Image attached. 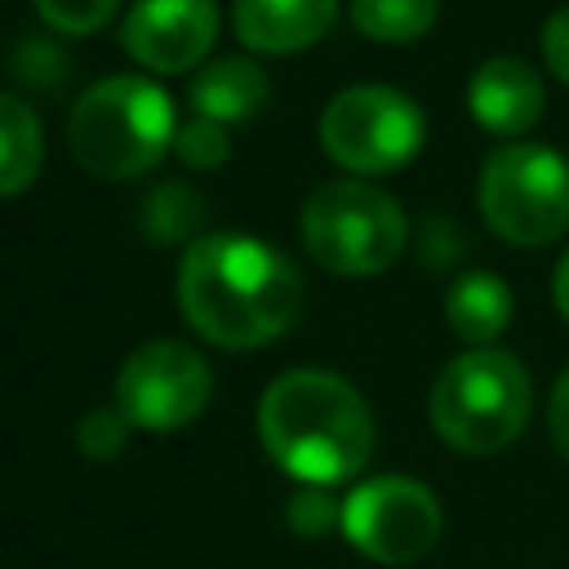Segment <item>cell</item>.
I'll use <instances>...</instances> for the list:
<instances>
[{
	"label": "cell",
	"mask_w": 569,
	"mask_h": 569,
	"mask_svg": "<svg viewBox=\"0 0 569 569\" xmlns=\"http://www.w3.org/2000/svg\"><path fill=\"white\" fill-rule=\"evenodd\" d=\"M178 307L187 325L218 347H262L298 320L302 276L276 244L213 231L182 249Z\"/></svg>",
	"instance_id": "1"
},
{
	"label": "cell",
	"mask_w": 569,
	"mask_h": 569,
	"mask_svg": "<svg viewBox=\"0 0 569 569\" xmlns=\"http://www.w3.org/2000/svg\"><path fill=\"white\" fill-rule=\"evenodd\" d=\"M258 431L280 471L302 485L351 480L373 453V413L365 396L329 369H289L258 400Z\"/></svg>",
	"instance_id": "2"
},
{
	"label": "cell",
	"mask_w": 569,
	"mask_h": 569,
	"mask_svg": "<svg viewBox=\"0 0 569 569\" xmlns=\"http://www.w3.org/2000/svg\"><path fill=\"white\" fill-rule=\"evenodd\" d=\"M173 102L156 80L102 76L93 80L67 120V147L93 178L120 182L151 169L173 147Z\"/></svg>",
	"instance_id": "3"
},
{
	"label": "cell",
	"mask_w": 569,
	"mask_h": 569,
	"mask_svg": "<svg viewBox=\"0 0 569 569\" xmlns=\"http://www.w3.org/2000/svg\"><path fill=\"white\" fill-rule=\"evenodd\" d=\"M533 387L529 369L498 347H471L453 356L431 387V427L436 436L471 458L502 453L529 422Z\"/></svg>",
	"instance_id": "4"
},
{
	"label": "cell",
	"mask_w": 569,
	"mask_h": 569,
	"mask_svg": "<svg viewBox=\"0 0 569 569\" xmlns=\"http://www.w3.org/2000/svg\"><path fill=\"white\" fill-rule=\"evenodd\" d=\"M302 240L320 267L338 276H373L405 253L409 222L382 187L360 178H333L307 196Z\"/></svg>",
	"instance_id": "5"
},
{
	"label": "cell",
	"mask_w": 569,
	"mask_h": 569,
	"mask_svg": "<svg viewBox=\"0 0 569 569\" xmlns=\"http://www.w3.org/2000/svg\"><path fill=\"white\" fill-rule=\"evenodd\" d=\"M476 200L485 222L507 244H551L569 227V164L551 147L502 142L480 169Z\"/></svg>",
	"instance_id": "6"
},
{
	"label": "cell",
	"mask_w": 569,
	"mask_h": 569,
	"mask_svg": "<svg viewBox=\"0 0 569 569\" xmlns=\"http://www.w3.org/2000/svg\"><path fill=\"white\" fill-rule=\"evenodd\" d=\"M422 138L418 102L391 84H351L320 111V147L351 173H391L418 156Z\"/></svg>",
	"instance_id": "7"
},
{
	"label": "cell",
	"mask_w": 569,
	"mask_h": 569,
	"mask_svg": "<svg viewBox=\"0 0 569 569\" xmlns=\"http://www.w3.org/2000/svg\"><path fill=\"white\" fill-rule=\"evenodd\" d=\"M445 529L440 502L422 480L409 476H373L356 485L342 502L347 542L378 565H413L436 551Z\"/></svg>",
	"instance_id": "8"
},
{
	"label": "cell",
	"mask_w": 569,
	"mask_h": 569,
	"mask_svg": "<svg viewBox=\"0 0 569 569\" xmlns=\"http://www.w3.org/2000/svg\"><path fill=\"white\" fill-rule=\"evenodd\" d=\"M213 396V373L204 356L178 338H156L129 351L116 378V409L129 427L173 431L187 427Z\"/></svg>",
	"instance_id": "9"
},
{
	"label": "cell",
	"mask_w": 569,
	"mask_h": 569,
	"mask_svg": "<svg viewBox=\"0 0 569 569\" xmlns=\"http://www.w3.org/2000/svg\"><path fill=\"white\" fill-rule=\"evenodd\" d=\"M218 36L213 0H133L124 13L120 40L151 71L196 67Z\"/></svg>",
	"instance_id": "10"
},
{
	"label": "cell",
	"mask_w": 569,
	"mask_h": 569,
	"mask_svg": "<svg viewBox=\"0 0 569 569\" xmlns=\"http://www.w3.org/2000/svg\"><path fill=\"white\" fill-rule=\"evenodd\" d=\"M467 107L471 120L498 138H520L525 129H533L542 120L547 93H542V76L525 62V58H485L471 71L467 84Z\"/></svg>",
	"instance_id": "11"
},
{
	"label": "cell",
	"mask_w": 569,
	"mask_h": 569,
	"mask_svg": "<svg viewBox=\"0 0 569 569\" xmlns=\"http://www.w3.org/2000/svg\"><path fill=\"white\" fill-rule=\"evenodd\" d=\"M236 36L262 53H293L329 36L338 0H236Z\"/></svg>",
	"instance_id": "12"
},
{
	"label": "cell",
	"mask_w": 569,
	"mask_h": 569,
	"mask_svg": "<svg viewBox=\"0 0 569 569\" xmlns=\"http://www.w3.org/2000/svg\"><path fill=\"white\" fill-rule=\"evenodd\" d=\"M271 98L267 71L249 58H218L196 71L191 80V107L204 120L231 124V120H253Z\"/></svg>",
	"instance_id": "13"
},
{
	"label": "cell",
	"mask_w": 569,
	"mask_h": 569,
	"mask_svg": "<svg viewBox=\"0 0 569 569\" xmlns=\"http://www.w3.org/2000/svg\"><path fill=\"white\" fill-rule=\"evenodd\" d=\"M445 320L462 342H493L511 325V289L493 271H467L445 293Z\"/></svg>",
	"instance_id": "14"
},
{
	"label": "cell",
	"mask_w": 569,
	"mask_h": 569,
	"mask_svg": "<svg viewBox=\"0 0 569 569\" xmlns=\"http://www.w3.org/2000/svg\"><path fill=\"white\" fill-rule=\"evenodd\" d=\"M44 156V133L36 107H27L18 93H0V196L22 191Z\"/></svg>",
	"instance_id": "15"
},
{
	"label": "cell",
	"mask_w": 569,
	"mask_h": 569,
	"mask_svg": "<svg viewBox=\"0 0 569 569\" xmlns=\"http://www.w3.org/2000/svg\"><path fill=\"white\" fill-rule=\"evenodd\" d=\"M440 0H351V22L378 44H405L431 31Z\"/></svg>",
	"instance_id": "16"
},
{
	"label": "cell",
	"mask_w": 569,
	"mask_h": 569,
	"mask_svg": "<svg viewBox=\"0 0 569 569\" xmlns=\"http://www.w3.org/2000/svg\"><path fill=\"white\" fill-rule=\"evenodd\" d=\"M138 213H142V231L156 244H173V240H187L200 227L204 204L187 182H160V187L147 191Z\"/></svg>",
	"instance_id": "17"
},
{
	"label": "cell",
	"mask_w": 569,
	"mask_h": 569,
	"mask_svg": "<svg viewBox=\"0 0 569 569\" xmlns=\"http://www.w3.org/2000/svg\"><path fill=\"white\" fill-rule=\"evenodd\" d=\"M173 151H178V160L191 164V169H213V164L227 160L231 138H227V129H222L218 120L191 116V120L178 124V133H173Z\"/></svg>",
	"instance_id": "18"
},
{
	"label": "cell",
	"mask_w": 569,
	"mask_h": 569,
	"mask_svg": "<svg viewBox=\"0 0 569 569\" xmlns=\"http://www.w3.org/2000/svg\"><path fill=\"white\" fill-rule=\"evenodd\" d=\"M284 520H289L293 533H302V538H320V533H329V529L342 525V502H338L329 489H320V485H302V489L289 498Z\"/></svg>",
	"instance_id": "19"
},
{
	"label": "cell",
	"mask_w": 569,
	"mask_h": 569,
	"mask_svg": "<svg viewBox=\"0 0 569 569\" xmlns=\"http://www.w3.org/2000/svg\"><path fill=\"white\" fill-rule=\"evenodd\" d=\"M76 445H80V453L84 458H98V462H107V458H116L124 445H129V418L111 405H102V409H89L84 418H80V427H76Z\"/></svg>",
	"instance_id": "20"
},
{
	"label": "cell",
	"mask_w": 569,
	"mask_h": 569,
	"mask_svg": "<svg viewBox=\"0 0 569 569\" xmlns=\"http://www.w3.org/2000/svg\"><path fill=\"white\" fill-rule=\"evenodd\" d=\"M120 0H36V13L53 27V31H67V36H89L98 31L111 9Z\"/></svg>",
	"instance_id": "21"
},
{
	"label": "cell",
	"mask_w": 569,
	"mask_h": 569,
	"mask_svg": "<svg viewBox=\"0 0 569 569\" xmlns=\"http://www.w3.org/2000/svg\"><path fill=\"white\" fill-rule=\"evenodd\" d=\"M542 62L560 84H569V9H556L542 22Z\"/></svg>",
	"instance_id": "22"
},
{
	"label": "cell",
	"mask_w": 569,
	"mask_h": 569,
	"mask_svg": "<svg viewBox=\"0 0 569 569\" xmlns=\"http://www.w3.org/2000/svg\"><path fill=\"white\" fill-rule=\"evenodd\" d=\"M547 427H551V440H556L560 458L569 462V369L556 378V391H551V409H547Z\"/></svg>",
	"instance_id": "23"
},
{
	"label": "cell",
	"mask_w": 569,
	"mask_h": 569,
	"mask_svg": "<svg viewBox=\"0 0 569 569\" xmlns=\"http://www.w3.org/2000/svg\"><path fill=\"white\" fill-rule=\"evenodd\" d=\"M551 298H556V311L569 320V249L560 253L556 262V276H551Z\"/></svg>",
	"instance_id": "24"
}]
</instances>
